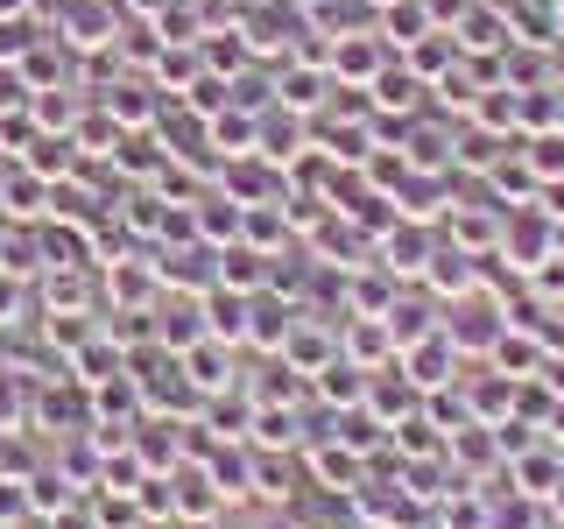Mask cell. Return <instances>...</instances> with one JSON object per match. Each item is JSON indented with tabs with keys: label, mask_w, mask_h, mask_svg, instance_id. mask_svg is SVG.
I'll use <instances>...</instances> for the list:
<instances>
[{
	"label": "cell",
	"mask_w": 564,
	"mask_h": 529,
	"mask_svg": "<svg viewBox=\"0 0 564 529\" xmlns=\"http://www.w3.org/2000/svg\"><path fill=\"white\" fill-rule=\"evenodd\" d=\"M14 311H22V276L0 269V325H14Z\"/></svg>",
	"instance_id": "obj_14"
},
{
	"label": "cell",
	"mask_w": 564,
	"mask_h": 529,
	"mask_svg": "<svg viewBox=\"0 0 564 529\" xmlns=\"http://www.w3.org/2000/svg\"><path fill=\"white\" fill-rule=\"evenodd\" d=\"M14 417H22V388H14V381H8V367H0V423L14 431Z\"/></svg>",
	"instance_id": "obj_15"
},
{
	"label": "cell",
	"mask_w": 564,
	"mask_h": 529,
	"mask_svg": "<svg viewBox=\"0 0 564 529\" xmlns=\"http://www.w3.org/2000/svg\"><path fill=\"white\" fill-rule=\"evenodd\" d=\"M113 367H120V346H85V353H78V381H85V388L113 381Z\"/></svg>",
	"instance_id": "obj_10"
},
{
	"label": "cell",
	"mask_w": 564,
	"mask_h": 529,
	"mask_svg": "<svg viewBox=\"0 0 564 529\" xmlns=\"http://www.w3.org/2000/svg\"><path fill=\"white\" fill-rule=\"evenodd\" d=\"M325 85H332V71H282V106H296V114H311V106H325Z\"/></svg>",
	"instance_id": "obj_8"
},
{
	"label": "cell",
	"mask_w": 564,
	"mask_h": 529,
	"mask_svg": "<svg viewBox=\"0 0 564 529\" xmlns=\"http://www.w3.org/2000/svg\"><path fill=\"white\" fill-rule=\"evenodd\" d=\"M375 29H388V43H423L437 22H431V8H423V0H388Z\"/></svg>",
	"instance_id": "obj_4"
},
{
	"label": "cell",
	"mask_w": 564,
	"mask_h": 529,
	"mask_svg": "<svg viewBox=\"0 0 564 529\" xmlns=\"http://www.w3.org/2000/svg\"><path fill=\"white\" fill-rule=\"evenodd\" d=\"M529 170H536V176H564V134H529Z\"/></svg>",
	"instance_id": "obj_11"
},
{
	"label": "cell",
	"mask_w": 564,
	"mask_h": 529,
	"mask_svg": "<svg viewBox=\"0 0 564 529\" xmlns=\"http://www.w3.org/2000/svg\"><path fill=\"white\" fill-rule=\"evenodd\" d=\"M557 29H564V0H557Z\"/></svg>",
	"instance_id": "obj_18"
},
{
	"label": "cell",
	"mask_w": 564,
	"mask_h": 529,
	"mask_svg": "<svg viewBox=\"0 0 564 529\" xmlns=\"http://www.w3.org/2000/svg\"><path fill=\"white\" fill-rule=\"evenodd\" d=\"M191 381H198V388H219V381H226V360L198 346V353H191Z\"/></svg>",
	"instance_id": "obj_12"
},
{
	"label": "cell",
	"mask_w": 564,
	"mask_h": 529,
	"mask_svg": "<svg viewBox=\"0 0 564 529\" xmlns=\"http://www.w3.org/2000/svg\"><path fill=\"white\" fill-rule=\"evenodd\" d=\"M29 106V85H22V71H0V114H22Z\"/></svg>",
	"instance_id": "obj_13"
},
{
	"label": "cell",
	"mask_w": 564,
	"mask_h": 529,
	"mask_svg": "<svg viewBox=\"0 0 564 529\" xmlns=\"http://www.w3.org/2000/svg\"><path fill=\"white\" fill-rule=\"evenodd\" d=\"M536 212H543V219H564V176H551V191H543Z\"/></svg>",
	"instance_id": "obj_16"
},
{
	"label": "cell",
	"mask_w": 564,
	"mask_h": 529,
	"mask_svg": "<svg viewBox=\"0 0 564 529\" xmlns=\"http://www.w3.org/2000/svg\"><path fill=\"white\" fill-rule=\"evenodd\" d=\"M64 43H70V50H106V43H113V14L93 8V0H70V14H64Z\"/></svg>",
	"instance_id": "obj_3"
},
{
	"label": "cell",
	"mask_w": 564,
	"mask_h": 529,
	"mask_svg": "<svg viewBox=\"0 0 564 529\" xmlns=\"http://www.w3.org/2000/svg\"><path fill=\"white\" fill-rule=\"evenodd\" d=\"M416 93H423V78H416V71H375V106H381V114H402V106H416Z\"/></svg>",
	"instance_id": "obj_6"
},
{
	"label": "cell",
	"mask_w": 564,
	"mask_h": 529,
	"mask_svg": "<svg viewBox=\"0 0 564 529\" xmlns=\"http://www.w3.org/2000/svg\"><path fill=\"white\" fill-rule=\"evenodd\" d=\"M458 43H466V50H501V43H508V14H501V8H480V0H473L466 22H458Z\"/></svg>",
	"instance_id": "obj_5"
},
{
	"label": "cell",
	"mask_w": 564,
	"mask_h": 529,
	"mask_svg": "<svg viewBox=\"0 0 564 529\" xmlns=\"http://www.w3.org/2000/svg\"><path fill=\"white\" fill-rule=\"evenodd\" d=\"M29 8L35 0H0V22H29Z\"/></svg>",
	"instance_id": "obj_17"
},
{
	"label": "cell",
	"mask_w": 564,
	"mask_h": 529,
	"mask_svg": "<svg viewBox=\"0 0 564 529\" xmlns=\"http://www.w3.org/2000/svg\"><path fill=\"white\" fill-rule=\"evenodd\" d=\"M388 64V50H381V29L367 35V29H346V35H332L325 43V71L339 85H375V71Z\"/></svg>",
	"instance_id": "obj_1"
},
{
	"label": "cell",
	"mask_w": 564,
	"mask_h": 529,
	"mask_svg": "<svg viewBox=\"0 0 564 529\" xmlns=\"http://www.w3.org/2000/svg\"><path fill=\"white\" fill-rule=\"evenodd\" d=\"M191 226H198V234H212V240H234L240 234V212H234V198H198V212H191Z\"/></svg>",
	"instance_id": "obj_9"
},
{
	"label": "cell",
	"mask_w": 564,
	"mask_h": 529,
	"mask_svg": "<svg viewBox=\"0 0 564 529\" xmlns=\"http://www.w3.org/2000/svg\"><path fill=\"white\" fill-rule=\"evenodd\" d=\"M155 78L149 85H141V78H120L113 85V93H106V120H113V128H149V120H155Z\"/></svg>",
	"instance_id": "obj_2"
},
{
	"label": "cell",
	"mask_w": 564,
	"mask_h": 529,
	"mask_svg": "<svg viewBox=\"0 0 564 529\" xmlns=\"http://www.w3.org/2000/svg\"><path fill=\"white\" fill-rule=\"evenodd\" d=\"M43 198H50V184L35 170H22V176H8V219H43Z\"/></svg>",
	"instance_id": "obj_7"
}]
</instances>
